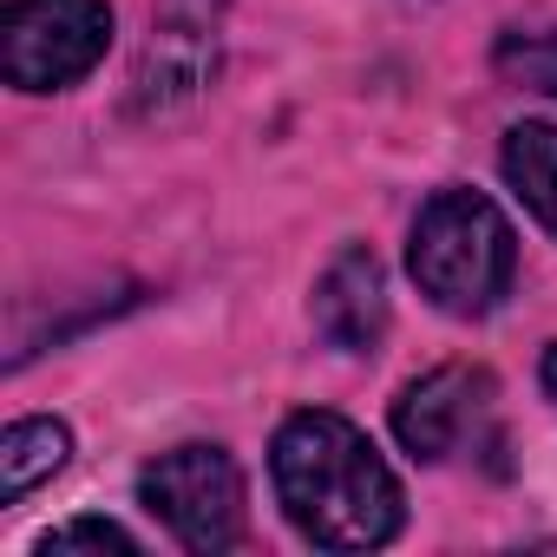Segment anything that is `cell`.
Instances as JSON below:
<instances>
[{
    "label": "cell",
    "mask_w": 557,
    "mask_h": 557,
    "mask_svg": "<svg viewBox=\"0 0 557 557\" xmlns=\"http://www.w3.org/2000/svg\"><path fill=\"white\" fill-rule=\"evenodd\" d=\"M230 0H158V21L151 27H177V34H216Z\"/></svg>",
    "instance_id": "12"
},
{
    "label": "cell",
    "mask_w": 557,
    "mask_h": 557,
    "mask_svg": "<svg viewBox=\"0 0 557 557\" xmlns=\"http://www.w3.org/2000/svg\"><path fill=\"white\" fill-rule=\"evenodd\" d=\"M53 550H138V537L112 518H73L40 537V557H53Z\"/></svg>",
    "instance_id": "11"
},
{
    "label": "cell",
    "mask_w": 557,
    "mask_h": 557,
    "mask_svg": "<svg viewBox=\"0 0 557 557\" xmlns=\"http://www.w3.org/2000/svg\"><path fill=\"white\" fill-rule=\"evenodd\" d=\"M498 171L518 190V203L557 236V125H544V119L511 125L505 132V151H498Z\"/></svg>",
    "instance_id": "8"
},
{
    "label": "cell",
    "mask_w": 557,
    "mask_h": 557,
    "mask_svg": "<svg viewBox=\"0 0 557 557\" xmlns=\"http://www.w3.org/2000/svg\"><path fill=\"white\" fill-rule=\"evenodd\" d=\"M492 66L505 86L557 99V27H505L492 47Z\"/></svg>",
    "instance_id": "10"
},
{
    "label": "cell",
    "mask_w": 557,
    "mask_h": 557,
    "mask_svg": "<svg viewBox=\"0 0 557 557\" xmlns=\"http://www.w3.org/2000/svg\"><path fill=\"white\" fill-rule=\"evenodd\" d=\"M492 400H498V387H492L485 368H466V361L433 368V374H420V381L400 387V400H394V440H400L413 459L440 466V459L466 453V446L485 433Z\"/></svg>",
    "instance_id": "5"
},
{
    "label": "cell",
    "mask_w": 557,
    "mask_h": 557,
    "mask_svg": "<svg viewBox=\"0 0 557 557\" xmlns=\"http://www.w3.org/2000/svg\"><path fill=\"white\" fill-rule=\"evenodd\" d=\"M210 79H216V34L151 27L145 53H138V66H132V112L164 119V112L190 106Z\"/></svg>",
    "instance_id": "7"
},
{
    "label": "cell",
    "mask_w": 557,
    "mask_h": 557,
    "mask_svg": "<svg viewBox=\"0 0 557 557\" xmlns=\"http://www.w3.org/2000/svg\"><path fill=\"white\" fill-rule=\"evenodd\" d=\"M315 335L335 355H374L387 342V269L368 243H348L315 283Z\"/></svg>",
    "instance_id": "6"
},
{
    "label": "cell",
    "mask_w": 557,
    "mask_h": 557,
    "mask_svg": "<svg viewBox=\"0 0 557 557\" xmlns=\"http://www.w3.org/2000/svg\"><path fill=\"white\" fill-rule=\"evenodd\" d=\"M269 479L315 550H381L407 524V492L374 440L342 413H289L269 446Z\"/></svg>",
    "instance_id": "1"
},
{
    "label": "cell",
    "mask_w": 557,
    "mask_h": 557,
    "mask_svg": "<svg viewBox=\"0 0 557 557\" xmlns=\"http://www.w3.org/2000/svg\"><path fill=\"white\" fill-rule=\"evenodd\" d=\"M138 505L197 557L243 544V466L223 446H171L138 472Z\"/></svg>",
    "instance_id": "3"
},
{
    "label": "cell",
    "mask_w": 557,
    "mask_h": 557,
    "mask_svg": "<svg viewBox=\"0 0 557 557\" xmlns=\"http://www.w3.org/2000/svg\"><path fill=\"white\" fill-rule=\"evenodd\" d=\"M112 47L106 0H8L0 14V73L14 92H66Z\"/></svg>",
    "instance_id": "4"
},
{
    "label": "cell",
    "mask_w": 557,
    "mask_h": 557,
    "mask_svg": "<svg viewBox=\"0 0 557 557\" xmlns=\"http://www.w3.org/2000/svg\"><path fill=\"white\" fill-rule=\"evenodd\" d=\"M407 269L433 309L479 322L511 296L518 275V236L505 223V210L485 190L446 184L420 203L413 236H407Z\"/></svg>",
    "instance_id": "2"
},
{
    "label": "cell",
    "mask_w": 557,
    "mask_h": 557,
    "mask_svg": "<svg viewBox=\"0 0 557 557\" xmlns=\"http://www.w3.org/2000/svg\"><path fill=\"white\" fill-rule=\"evenodd\" d=\"M537 381H544V400L557 407V342L544 348V368H537Z\"/></svg>",
    "instance_id": "13"
},
{
    "label": "cell",
    "mask_w": 557,
    "mask_h": 557,
    "mask_svg": "<svg viewBox=\"0 0 557 557\" xmlns=\"http://www.w3.org/2000/svg\"><path fill=\"white\" fill-rule=\"evenodd\" d=\"M66 453H73L66 420H47V413L40 420H14L8 440H0V498L21 505L34 485H47L66 466Z\"/></svg>",
    "instance_id": "9"
}]
</instances>
